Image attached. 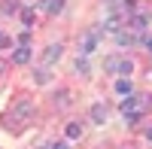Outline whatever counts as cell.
<instances>
[{
    "mask_svg": "<svg viewBox=\"0 0 152 149\" xmlns=\"http://www.w3.org/2000/svg\"><path fill=\"white\" fill-rule=\"evenodd\" d=\"M143 101H146V97H125V101H122V113H140V107H143Z\"/></svg>",
    "mask_w": 152,
    "mask_h": 149,
    "instance_id": "5",
    "label": "cell"
},
{
    "mask_svg": "<svg viewBox=\"0 0 152 149\" xmlns=\"http://www.w3.org/2000/svg\"><path fill=\"white\" fill-rule=\"evenodd\" d=\"M97 37H100V28H94L91 34H85V40H82V58H88L94 52V46H97Z\"/></svg>",
    "mask_w": 152,
    "mask_h": 149,
    "instance_id": "4",
    "label": "cell"
},
{
    "mask_svg": "<svg viewBox=\"0 0 152 149\" xmlns=\"http://www.w3.org/2000/svg\"><path fill=\"white\" fill-rule=\"evenodd\" d=\"M3 12H6V15H12V12H15V0H6V3H3Z\"/></svg>",
    "mask_w": 152,
    "mask_h": 149,
    "instance_id": "18",
    "label": "cell"
},
{
    "mask_svg": "<svg viewBox=\"0 0 152 149\" xmlns=\"http://www.w3.org/2000/svg\"><path fill=\"white\" fill-rule=\"evenodd\" d=\"M146 24H149V15H146V12H134V15L128 18V28H131L134 34H140V31H146Z\"/></svg>",
    "mask_w": 152,
    "mask_h": 149,
    "instance_id": "3",
    "label": "cell"
},
{
    "mask_svg": "<svg viewBox=\"0 0 152 149\" xmlns=\"http://www.w3.org/2000/svg\"><path fill=\"white\" fill-rule=\"evenodd\" d=\"M76 70H79L82 76H88V73H91V67H88V61H85V58H79V61H76Z\"/></svg>",
    "mask_w": 152,
    "mask_h": 149,
    "instance_id": "15",
    "label": "cell"
},
{
    "mask_svg": "<svg viewBox=\"0 0 152 149\" xmlns=\"http://www.w3.org/2000/svg\"><path fill=\"white\" fill-rule=\"evenodd\" d=\"M70 107V91H58V110H67Z\"/></svg>",
    "mask_w": 152,
    "mask_h": 149,
    "instance_id": "14",
    "label": "cell"
},
{
    "mask_svg": "<svg viewBox=\"0 0 152 149\" xmlns=\"http://www.w3.org/2000/svg\"><path fill=\"white\" fill-rule=\"evenodd\" d=\"M107 116H110V113H107L104 104H94V107H91V122H94V125H104Z\"/></svg>",
    "mask_w": 152,
    "mask_h": 149,
    "instance_id": "6",
    "label": "cell"
},
{
    "mask_svg": "<svg viewBox=\"0 0 152 149\" xmlns=\"http://www.w3.org/2000/svg\"><path fill=\"white\" fill-rule=\"evenodd\" d=\"M131 70H134V64H131V61H128V58H122V73H125V76H128V73H131Z\"/></svg>",
    "mask_w": 152,
    "mask_h": 149,
    "instance_id": "17",
    "label": "cell"
},
{
    "mask_svg": "<svg viewBox=\"0 0 152 149\" xmlns=\"http://www.w3.org/2000/svg\"><path fill=\"white\" fill-rule=\"evenodd\" d=\"M61 52H64V49H61V43H55V46H46V52H43V67H52L55 61L61 58Z\"/></svg>",
    "mask_w": 152,
    "mask_h": 149,
    "instance_id": "2",
    "label": "cell"
},
{
    "mask_svg": "<svg viewBox=\"0 0 152 149\" xmlns=\"http://www.w3.org/2000/svg\"><path fill=\"white\" fill-rule=\"evenodd\" d=\"M116 91L119 94H131V79H116Z\"/></svg>",
    "mask_w": 152,
    "mask_h": 149,
    "instance_id": "13",
    "label": "cell"
},
{
    "mask_svg": "<svg viewBox=\"0 0 152 149\" xmlns=\"http://www.w3.org/2000/svg\"><path fill=\"white\" fill-rule=\"evenodd\" d=\"M52 149H70V146H67V143H55Z\"/></svg>",
    "mask_w": 152,
    "mask_h": 149,
    "instance_id": "23",
    "label": "cell"
},
{
    "mask_svg": "<svg viewBox=\"0 0 152 149\" xmlns=\"http://www.w3.org/2000/svg\"><path fill=\"white\" fill-rule=\"evenodd\" d=\"M28 116H31V101L18 97V101L12 104V110L3 116V125H6V128H12V131H18L24 122H28Z\"/></svg>",
    "mask_w": 152,
    "mask_h": 149,
    "instance_id": "1",
    "label": "cell"
},
{
    "mask_svg": "<svg viewBox=\"0 0 152 149\" xmlns=\"http://www.w3.org/2000/svg\"><path fill=\"white\" fill-rule=\"evenodd\" d=\"M137 119H140V113H125V122H128V125H134Z\"/></svg>",
    "mask_w": 152,
    "mask_h": 149,
    "instance_id": "20",
    "label": "cell"
},
{
    "mask_svg": "<svg viewBox=\"0 0 152 149\" xmlns=\"http://www.w3.org/2000/svg\"><path fill=\"white\" fill-rule=\"evenodd\" d=\"M146 49H149V52H152V37H149V40H146Z\"/></svg>",
    "mask_w": 152,
    "mask_h": 149,
    "instance_id": "24",
    "label": "cell"
},
{
    "mask_svg": "<svg viewBox=\"0 0 152 149\" xmlns=\"http://www.w3.org/2000/svg\"><path fill=\"white\" fill-rule=\"evenodd\" d=\"M146 137H149V140H152V125H149V128H146Z\"/></svg>",
    "mask_w": 152,
    "mask_h": 149,
    "instance_id": "25",
    "label": "cell"
},
{
    "mask_svg": "<svg viewBox=\"0 0 152 149\" xmlns=\"http://www.w3.org/2000/svg\"><path fill=\"white\" fill-rule=\"evenodd\" d=\"M104 70H107V73H122V58H119V55H110V58L104 61Z\"/></svg>",
    "mask_w": 152,
    "mask_h": 149,
    "instance_id": "7",
    "label": "cell"
},
{
    "mask_svg": "<svg viewBox=\"0 0 152 149\" xmlns=\"http://www.w3.org/2000/svg\"><path fill=\"white\" fill-rule=\"evenodd\" d=\"M34 82H37V85H46V82H49V70H46V67L34 70Z\"/></svg>",
    "mask_w": 152,
    "mask_h": 149,
    "instance_id": "12",
    "label": "cell"
},
{
    "mask_svg": "<svg viewBox=\"0 0 152 149\" xmlns=\"http://www.w3.org/2000/svg\"><path fill=\"white\" fill-rule=\"evenodd\" d=\"M79 134H82V125L79 122H70L67 125V140H79Z\"/></svg>",
    "mask_w": 152,
    "mask_h": 149,
    "instance_id": "10",
    "label": "cell"
},
{
    "mask_svg": "<svg viewBox=\"0 0 152 149\" xmlns=\"http://www.w3.org/2000/svg\"><path fill=\"white\" fill-rule=\"evenodd\" d=\"M6 46H9V37H6L3 31H0V49H6Z\"/></svg>",
    "mask_w": 152,
    "mask_h": 149,
    "instance_id": "21",
    "label": "cell"
},
{
    "mask_svg": "<svg viewBox=\"0 0 152 149\" xmlns=\"http://www.w3.org/2000/svg\"><path fill=\"white\" fill-rule=\"evenodd\" d=\"M21 18H24V24H34V9H24Z\"/></svg>",
    "mask_w": 152,
    "mask_h": 149,
    "instance_id": "19",
    "label": "cell"
},
{
    "mask_svg": "<svg viewBox=\"0 0 152 149\" xmlns=\"http://www.w3.org/2000/svg\"><path fill=\"white\" fill-rule=\"evenodd\" d=\"M61 9H64V0H46V12H52V15H58Z\"/></svg>",
    "mask_w": 152,
    "mask_h": 149,
    "instance_id": "11",
    "label": "cell"
},
{
    "mask_svg": "<svg viewBox=\"0 0 152 149\" xmlns=\"http://www.w3.org/2000/svg\"><path fill=\"white\" fill-rule=\"evenodd\" d=\"M116 43H119V46H134V43H137V37H134V34L119 31V34H116Z\"/></svg>",
    "mask_w": 152,
    "mask_h": 149,
    "instance_id": "9",
    "label": "cell"
},
{
    "mask_svg": "<svg viewBox=\"0 0 152 149\" xmlns=\"http://www.w3.org/2000/svg\"><path fill=\"white\" fill-rule=\"evenodd\" d=\"M3 73H6V61L0 58V76H3Z\"/></svg>",
    "mask_w": 152,
    "mask_h": 149,
    "instance_id": "22",
    "label": "cell"
},
{
    "mask_svg": "<svg viewBox=\"0 0 152 149\" xmlns=\"http://www.w3.org/2000/svg\"><path fill=\"white\" fill-rule=\"evenodd\" d=\"M28 43H31V31H21L18 34V46H28Z\"/></svg>",
    "mask_w": 152,
    "mask_h": 149,
    "instance_id": "16",
    "label": "cell"
},
{
    "mask_svg": "<svg viewBox=\"0 0 152 149\" xmlns=\"http://www.w3.org/2000/svg\"><path fill=\"white\" fill-rule=\"evenodd\" d=\"M12 61H15V64H28V61H31V49L28 46H18L15 52H12Z\"/></svg>",
    "mask_w": 152,
    "mask_h": 149,
    "instance_id": "8",
    "label": "cell"
}]
</instances>
